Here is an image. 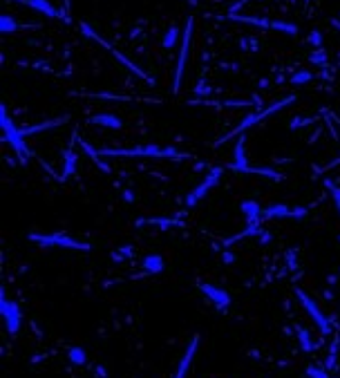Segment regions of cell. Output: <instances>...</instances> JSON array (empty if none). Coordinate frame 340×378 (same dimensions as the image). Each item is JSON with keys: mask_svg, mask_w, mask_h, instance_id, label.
Returning a JSON list of instances; mask_svg holds the SVG:
<instances>
[{"mask_svg": "<svg viewBox=\"0 0 340 378\" xmlns=\"http://www.w3.org/2000/svg\"><path fill=\"white\" fill-rule=\"evenodd\" d=\"M177 38H179V29L175 25H170V29L166 32V36H163V41H162V47L163 49H173L177 45Z\"/></svg>", "mask_w": 340, "mask_h": 378, "instance_id": "obj_26", "label": "cell"}, {"mask_svg": "<svg viewBox=\"0 0 340 378\" xmlns=\"http://www.w3.org/2000/svg\"><path fill=\"white\" fill-rule=\"evenodd\" d=\"M141 267H144L146 273H162L166 264H163V257L162 255H148V257H144Z\"/></svg>", "mask_w": 340, "mask_h": 378, "instance_id": "obj_16", "label": "cell"}, {"mask_svg": "<svg viewBox=\"0 0 340 378\" xmlns=\"http://www.w3.org/2000/svg\"><path fill=\"white\" fill-rule=\"evenodd\" d=\"M0 314L5 318L7 331L12 333V336H16V333L20 331V325H23V314H20V307H18L16 302L7 300L5 289L0 291Z\"/></svg>", "mask_w": 340, "mask_h": 378, "instance_id": "obj_5", "label": "cell"}, {"mask_svg": "<svg viewBox=\"0 0 340 378\" xmlns=\"http://www.w3.org/2000/svg\"><path fill=\"white\" fill-rule=\"evenodd\" d=\"M258 237H259V244H269V242H271V237H273V235H271V233H269V231H262V233H259V235H258Z\"/></svg>", "mask_w": 340, "mask_h": 378, "instance_id": "obj_34", "label": "cell"}, {"mask_svg": "<svg viewBox=\"0 0 340 378\" xmlns=\"http://www.w3.org/2000/svg\"><path fill=\"white\" fill-rule=\"evenodd\" d=\"M231 20H237V23H248V25H255V27H262V29H271V23L269 18H255V16H235L233 14Z\"/></svg>", "mask_w": 340, "mask_h": 378, "instance_id": "obj_20", "label": "cell"}, {"mask_svg": "<svg viewBox=\"0 0 340 378\" xmlns=\"http://www.w3.org/2000/svg\"><path fill=\"white\" fill-rule=\"evenodd\" d=\"M311 79H313L311 72L300 70V72H295V74L289 79V83H293V85H307V83H311Z\"/></svg>", "mask_w": 340, "mask_h": 378, "instance_id": "obj_27", "label": "cell"}, {"mask_svg": "<svg viewBox=\"0 0 340 378\" xmlns=\"http://www.w3.org/2000/svg\"><path fill=\"white\" fill-rule=\"evenodd\" d=\"M90 123L101 126V128H110V130H121L123 128V121L116 114H94L92 119H90Z\"/></svg>", "mask_w": 340, "mask_h": 378, "instance_id": "obj_14", "label": "cell"}, {"mask_svg": "<svg viewBox=\"0 0 340 378\" xmlns=\"http://www.w3.org/2000/svg\"><path fill=\"white\" fill-rule=\"evenodd\" d=\"M316 119H295V121L289 123V128H300V126H309V123H313Z\"/></svg>", "mask_w": 340, "mask_h": 378, "instance_id": "obj_33", "label": "cell"}, {"mask_svg": "<svg viewBox=\"0 0 340 378\" xmlns=\"http://www.w3.org/2000/svg\"><path fill=\"white\" fill-rule=\"evenodd\" d=\"M271 29H275V32H282V34H287V36H298V25L287 23V20H273Z\"/></svg>", "mask_w": 340, "mask_h": 378, "instance_id": "obj_25", "label": "cell"}, {"mask_svg": "<svg viewBox=\"0 0 340 378\" xmlns=\"http://www.w3.org/2000/svg\"><path fill=\"white\" fill-rule=\"evenodd\" d=\"M197 345H199V336H193L191 345H188V349H186L184 358H181V362H179V367H177V372H175V378H184V376H186V372H188V367H191L193 358H195Z\"/></svg>", "mask_w": 340, "mask_h": 378, "instance_id": "obj_12", "label": "cell"}, {"mask_svg": "<svg viewBox=\"0 0 340 378\" xmlns=\"http://www.w3.org/2000/svg\"><path fill=\"white\" fill-rule=\"evenodd\" d=\"M295 296H298L300 304L305 307V311L309 314V318H311L313 322H316V327L320 329V333H323V336H329V333H331V325H329L327 315H324L323 311H320V307H318V304L313 302V298H309L302 289H295Z\"/></svg>", "mask_w": 340, "mask_h": 378, "instance_id": "obj_7", "label": "cell"}, {"mask_svg": "<svg viewBox=\"0 0 340 378\" xmlns=\"http://www.w3.org/2000/svg\"><path fill=\"white\" fill-rule=\"evenodd\" d=\"M222 174H224V168H213V170H210V173L206 174V179H204L202 184L195 188V190H191L188 195H186V208H195L197 204L202 202L208 192H210V188H215L219 184Z\"/></svg>", "mask_w": 340, "mask_h": 378, "instance_id": "obj_6", "label": "cell"}, {"mask_svg": "<svg viewBox=\"0 0 340 378\" xmlns=\"http://www.w3.org/2000/svg\"><path fill=\"white\" fill-rule=\"evenodd\" d=\"M305 374L309 378H329V372L324 369V367H320V365H307Z\"/></svg>", "mask_w": 340, "mask_h": 378, "instance_id": "obj_29", "label": "cell"}, {"mask_svg": "<svg viewBox=\"0 0 340 378\" xmlns=\"http://www.w3.org/2000/svg\"><path fill=\"white\" fill-rule=\"evenodd\" d=\"M29 239H32V242H38L41 246H61V249H72V251H90V244L69 237L67 233H49V235L29 233Z\"/></svg>", "mask_w": 340, "mask_h": 378, "instance_id": "obj_4", "label": "cell"}, {"mask_svg": "<svg viewBox=\"0 0 340 378\" xmlns=\"http://www.w3.org/2000/svg\"><path fill=\"white\" fill-rule=\"evenodd\" d=\"M193 16L186 18V27H184V43H181V52H179V61H177V74H175V85L173 92H179L181 87V74H184L186 67V56H188V49H191V38H193Z\"/></svg>", "mask_w": 340, "mask_h": 378, "instance_id": "obj_9", "label": "cell"}, {"mask_svg": "<svg viewBox=\"0 0 340 378\" xmlns=\"http://www.w3.org/2000/svg\"><path fill=\"white\" fill-rule=\"evenodd\" d=\"M0 128H2V139L18 152V161L25 163L32 152H29L27 143H25V137L20 134V128H16V123L12 121V116H9V112H7L5 103L0 105Z\"/></svg>", "mask_w": 340, "mask_h": 378, "instance_id": "obj_2", "label": "cell"}, {"mask_svg": "<svg viewBox=\"0 0 340 378\" xmlns=\"http://www.w3.org/2000/svg\"><path fill=\"white\" fill-rule=\"evenodd\" d=\"M222 257H224V262H226V264H233V262H235V255H233V253H224V255H222Z\"/></svg>", "mask_w": 340, "mask_h": 378, "instance_id": "obj_37", "label": "cell"}, {"mask_svg": "<svg viewBox=\"0 0 340 378\" xmlns=\"http://www.w3.org/2000/svg\"><path fill=\"white\" fill-rule=\"evenodd\" d=\"M67 119H69V116H58V119H49V121L36 123V126H27V128H20V134H23V137H29V134H36V132H43V130L56 128V126L67 123Z\"/></svg>", "mask_w": 340, "mask_h": 378, "instance_id": "obj_13", "label": "cell"}, {"mask_svg": "<svg viewBox=\"0 0 340 378\" xmlns=\"http://www.w3.org/2000/svg\"><path fill=\"white\" fill-rule=\"evenodd\" d=\"M67 358H69L72 365H79V367L87 362V354H85V349L83 347H69L67 349Z\"/></svg>", "mask_w": 340, "mask_h": 378, "instance_id": "obj_23", "label": "cell"}, {"mask_svg": "<svg viewBox=\"0 0 340 378\" xmlns=\"http://www.w3.org/2000/svg\"><path fill=\"white\" fill-rule=\"evenodd\" d=\"M63 177L61 179H67V177H72L74 174V170H76V155L72 150H65V155H63Z\"/></svg>", "mask_w": 340, "mask_h": 378, "instance_id": "obj_22", "label": "cell"}, {"mask_svg": "<svg viewBox=\"0 0 340 378\" xmlns=\"http://www.w3.org/2000/svg\"><path fill=\"white\" fill-rule=\"evenodd\" d=\"M141 221H148V224H162L163 228L168 226H181L179 220H166V217H150V220H141Z\"/></svg>", "mask_w": 340, "mask_h": 378, "instance_id": "obj_30", "label": "cell"}, {"mask_svg": "<svg viewBox=\"0 0 340 378\" xmlns=\"http://www.w3.org/2000/svg\"><path fill=\"white\" fill-rule=\"evenodd\" d=\"M18 29H29V27L16 23V18L7 16V14H2V16H0V32H2V34H14V32H18Z\"/></svg>", "mask_w": 340, "mask_h": 378, "instance_id": "obj_18", "label": "cell"}, {"mask_svg": "<svg viewBox=\"0 0 340 378\" xmlns=\"http://www.w3.org/2000/svg\"><path fill=\"white\" fill-rule=\"evenodd\" d=\"M240 210H242V215L246 217V221H258L259 215H262V208H259V204L255 199H244L240 204Z\"/></svg>", "mask_w": 340, "mask_h": 378, "instance_id": "obj_15", "label": "cell"}, {"mask_svg": "<svg viewBox=\"0 0 340 378\" xmlns=\"http://www.w3.org/2000/svg\"><path fill=\"white\" fill-rule=\"evenodd\" d=\"M81 148L87 152V155H90V159H92V161L97 163V166H98V168H101V170H103V173H110V166L103 161V159H101V155H98V150H94V148H92V145H90V143H87V141H81Z\"/></svg>", "mask_w": 340, "mask_h": 378, "instance_id": "obj_21", "label": "cell"}, {"mask_svg": "<svg viewBox=\"0 0 340 378\" xmlns=\"http://www.w3.org/2000/svg\"><path fill=\"white\" fill-rule=\"evenodd\" d=\"M123 199H126V202H134V195L130 190H126V192H123Z\"/></svg>", "mask_w": 340, "mask_h": 378, "instance_id": "obj_38", "label": "cell"}, {"mask_svg": "<svg viewBox=\"0 0 340 378\" xmlns=\"http://www.w3.org/2000/svg\"><path fill=\"white\" fill-rule=\"evenodd\" d=\"M307 215V208L298 206V208H291V217H305Z\"/></svg>", "mask_w": 340, "mask_h": 378, "instance_id": "obj_35", "label": "cell"}, {"mask_svg": "<svg viewBox=\"0 0 340 378\" xmlns=\"http://www.w3.org/2000/svg\"><path fill=\"white\" fill-rule=\"evenodd\" d=\"M324 369L327 372H336V351L331 349V354L327 356V361H324Z\"/></svg>", "mask_w": 340, "mask_h": 378, "instance_id": "obj_32", "label": "cell"}, {"mask_svg": "<svg viewBox=\"0 0 340 378\" xmlns=\"http://www.w3.org/2000/svg\"><path fill=\"white\" fill-rule=\"evenodd\" d=\"M309 43H311L313 47H323V34H320V32H318V29H313L311 34H309Z\"/></svg>", "mask_w": 340, "mask_h": 378, "instance_id": "obj_31", "label": "cell"}, {"mask_svg": "<svg viewBox=\"0 0 340 378\" xmlns=\"http://www.w3.org/2000/svg\"><path fill=\"white\" fill-rule=\"evenodd\" d=\"M293 101H298V99H295L293 94H291V96H287V99H282V101H275V103H273V105H269V108H264V110H262V112L258 110V112H253V114H248L246 119H244L242 123H237L235 128H233L231 132L226 134V137H222V139H219V141H215V145H222V143H224V141L233 139V137H237V134H242L244 130L253 128L255 123L264 121L266 116H271V114H275V112H280V110H282V108H287V105H291V103H293Z\"/></svg>", "mask_w": 340, "mask_h": 378, "instance_id": "obj_3", "label": "cell"}, {"mask_svg": "<svg viewBox=\"0 0 340 378\" xmlns=\"http://www.w3.org/2000/svg\"><path fill=\"white\" fill-rule=\"evenodd\" d=\"M81 32L87 36V38H92V41H97L98 45H103L105 49H108V52H112V56H114L116 61H121V63L126 65V67H128V70H130V72H134V74H137V76H141V79H146V81H148V83H155V79H150L148 74H144V72L139 70V67L132 63V61H128V58L123 56L121 52H116V49H114V47H112V45H110L108 41H103V38H101V36H98V34H94V32H92V27H90V25H87V23H81Z\"/></svg>", "mask_w": 340, "mask_h": 378, "instance_id": "obj_8", "label": "cell"}, {"mask_svg": "<svg viewBox=\"0 0 340 378\" xmlns=\"http://www.w3.org/2000/svg\"><path fill=\"white\" fill-rule=\"evenodd\" d=\"M199 291H202L204 296H206L217 309H226L231 304V296H228L224 289H217V286H213V284H204L202 282V284H199Z\"/></svg>", "mask_w": 340, "mask_h": 378, "instance_id": "obj_11", "label": "cell"}, {"mask_svg": "<svg viewBox=\"0 0 340 378\" xmlns=\"http://www.w3.org/2000/svg\"><path fill=\"white\" fill-rule=\"evenodd\" d=\"M195 94H199V96H204V94H210V87H208V85H197L195 87Z\"/></svg>", "mask_w": 340, "mask_h": 378, "instance_id": "obj_36", "label": "cell"}, {"mask_svg": "<svg viewBox=\"0 0 340 378\" xmlns=\"http://www.w3.org/2000/svg\"><path fill=\"white\" fill-rule=\"evenodd\" d=\"M34 2H36V9H38L41 14H45L47 18H58V16H61V14H58L56 9L47 2V0H34Z\"/></svg>", "mask_w": 340, "mask_h": 378, "instance_id": "obj_28", "label": "cell"}, {"mask_svg": "<svg viewBox=\"0 0 340 378\" xmlns=\"http://www.w3.org/2000/svg\"><path fill=\"white\" fill-rule=\"evenodd\" d=\"M101 157H150V159H181L184 152L175 150L170 145H157V143H144L134 148H108L98 150Z\"/></svg>", "mask_w": 340, "mask_h": 378, "instance_id": "obj_1", "label": "cell"}, {"mask_svg": "<svg viewBox=\"0 0 340 378\" xmlns=\"http://www.w3.org/2000/svg\"><path fill=\"white\" fill-rule=\"evenodd\" d=\"M228 168L237 174H253V166L248 163V157H246V137H237L235 150H233V161L228 163Z\"/></svg>", "mask_w": 340, "mask_h": 378, "instance_id": "obj_10", "label": "cell"}, {"mask_svg": "<svg viewBox=\"0 0 340 378\" xmlns=\"http://www.w3.org/2000/svg\"><path fill=\"white\" fill-rule=\"evenodd\" d=\"M262 217H269V220H273V217H291V208L287 204H273V206L262 208Z\"/></svg>", "mask_w": 340, "mask_h": 378, "instance_id": "obj_17", "label": "cell"}, {"mask_svg": "<svg viewBox=\"0 0 340 378\" xmlns=\"http://www.w3.org/2000/svg\"><path fill=\"white\" fill-rule=\"evenodd\" d=\"M295 331H298V340H300V345H302V351H313L316 349V343H313V338H311V333H309V329H305V327H295Z\"/></svg>", "mask_w": 340, "mask_h": 378, "instance_id": "obj_19", "label": "cell"}, {"mask_svg": "<svg viewBox=\"0 0 340 378\" xmlns=\"http://www.w3.org/2000/svg\"><path fill=\"white\" fill-rule=\"evenodd\" d=\"M334 204H336V210H338V215H340V199L334 197Z\"/></svg>", "mask_w": 340, "mask_h": 378, "instance_id": "obj_39", "label": "cell"}, {"mask_svg": "<svg viewBox=\"0 0 340 378\" xmlns=\"http://www.w3.org/2000/svg\"><path fill=\"white\" fill-rule=\"evenodd\" d=\"M309 61H311L313 65H318V67H329V54L324 47H318V49H313L311 54H309Z\"/></svg>", "mask_w": 340, "mask_h": 378, "instance_id": "obj_24", "label": "cell"}]
</instances>
